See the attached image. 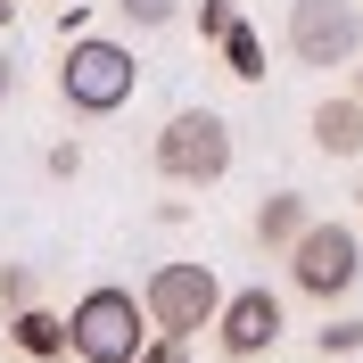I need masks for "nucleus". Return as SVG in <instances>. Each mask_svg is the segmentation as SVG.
<instances>
[{"label":"nucleus","mask_w":363,"mask_h":363,"mask_svg":"<svg viewBox=\"0 0 363 363\" xmlns=\"http://www.w3.org/2000/svg\"><path fill=\"white\" fill-rule=\"evenodd\" d=\"M133 91H140V67H133V50L116 42V33L67 42V58H58V99H67L74 116H116Z\"/></svg>","instance_id":"f257e3e1"},{"label":"nucleus","mask_w":363,"mask_h":363,"mask_svg":"<svg viewBox=\"0 0 363 363\" xmlns=\"http://www.w3.org/2000/svg\"><path fill=\"white\" fill-rule=\"evenodd\" d=\"M149 347V314L133 289H83L67 314V355L74 363H133Z\"/></svg>","instance_id":"f03ea898"},{"label":"nucleus","mask_w":363,"mask_h":363,"mask_svg":"<svg viewBox=\"0 0 363 363\" xmlns=\"http://www.w3.org/2000/svg\"><path fill=\"white\" fill-rule=\"evenodd\" d=\"M157 174L182 182V190L223 182V174H231V124H223L215 108H182V116H165V133H157Z\"/></svg>","instance_id":"7ed1b4c3"},{"label":"nucleus","mask_w":363,"mask_h":363,"mask_svg":"<svg viewBox=\"0 0 363 363\" xmlns=\"http://www.w3.org/2000/svg\"><path fill=\"white\" fill-rule=\"evenodd\" d=\"M215 306H223L215 264H157L149 289H140V314H149V330H165V339H199L206 322H215Z\"/></svg>","instance_id":"20e7f679"},{"label":"nucleus","mask_w":363,"mask_h":363,"mask_svg":"<svg viewBox=\"0 0 363 363\" xmlns=\"http://www.w3.org/2000/svg\"><path fill=\"white\" fill-rule=\"evenodd\" d=\"M281 256H289V281H297L306 297H322V306L347 297V289L363 281V240H355L347 223H306Z\"/></svg>","instance_id":"39448f33"},{"label":"nucleus","mask_w":363,"mask_h":363,"mask_svg":"<svg viewBox=\"0 0 363 363\" xmlns=\"http://www.w3.org/2000/svg\"><path fill=\"white\" fill-rule=\"evenodd\" d=\"M363 9L355 0H289V58L297 67H355Z\"/></svg>","instance_id":"423d86ee"},{"label":"nucleus","mask_w":363,"mask_h":363,"mask_svg":"<svg viewBox=\"0 0 363 363\" xmlns=\"http://www.w3.org/2000/svg\"><path fill=\"white\" fill-rule=\"evenodd\" d=\"M206 330H215V347H223L231 363H264L272 339H281V297H272V289H240V297L215 306Z\"/></svg>","instance_id":"0eeeda50"},{"label":"nucleus","mask_w":363,"mask_h":363,"mask_svg":"<svg viewBox=\"0 0 363 363\" xmlns=\"http://www.w3.org/2000/svg\"><path fill=\"white\" fill-rule=\"evenodd\" d=\"M314 149L322 157H363V99H322L314 108Z\"/></svg>","instance_id":"6e6552de"},{"label":"nucleus","mask_w":363,"mask_h":363,"mask_svg":"<svg viewBox=\"0 0 363 363\" xmlns=\"http://www.w3.org/2000/svg\"><path fill=\"white\" fill-rule=\"evenodd\" d=\"M9 339H17V347H25L33 363H58V355H67V314H42V306H17V314H9Z\"/></svg>","instance_id":"1a4fd4ad"},{"label":"nucleus","mask_w":363,"mask_h":363,"mask_svg":"<svg viewBox=\"0 0 363 363\" xmlns=\"http://www.w3.org/2000/svg\"><path fill=\"white\" fill-rule=\"evenodd\" d=\"M306 223H314V206L297 199V190H272V199L256 206V248H289Z\"/></svg>","instance_id":"9d476101"},{"label":"nucleus","mask_w":363,"mask_h":363,"mask_svg":"<svg viewBox=\"0 0 363 363\" xmlns=\"http://www.w3.org/2000/svg\"><path fill=\"white\" fill-rule=\"evenodd\" d=\"M215 42H223V67L240 74V83H264V33H256L248 17H231L223 33H215Z\"/></svg>","instance_id":"9b49d317"},{"label":"nucleus","mask_w":363,"mask_h":363,"mask_svg":"<svg viewBox=\"0 0 363 363\" xmlns=\"http://www.w3.org/2000/svg\"><path fill=\"white\" fill-rule=\"evenodd\" d=\"M33 306V264H0V314Z\"/></svg>","instance_id":"f8f14e48"},{"label":"nucleus","mask_w":363,"mask_h":363,"mask_svg":"<svg viewBox=\"0 0 363 363\" xmlns=\"http://www.w3.org/2000/svg\"><path fill=\"white\" fill-rule=\"evenodd\" d=\"M116 9H124L140 33H157V25H174V17H182V0H116Z\"/></svg>","instance_id":"ddd939ff"},{"label":"nucleus","mask_w":363,"mask_h":363,"mask_svg":"<svg viewBox=\"0 0 363 363\" xmlns=\"http://www.w3.org/2000/svg\"><path fill=\"white\" fill-rule=\"evenodd\" d=\"M322 355H363V322H330V330H314Z\"/></svg>","instance_id":"4468645a"},{"label":"nucleus","mask_w":363,"mask_h":363,"mask_svg":"<svg viewBox=\"0 0 363 363\" xmlns=\"http://www.w3.org/2000/svg\"><path fill=\"white\" fill-rule=\"evenodd\" d=\"M133 363H190V339H165V330H149V347H140Z\"/></svg>","instance_id":"2eb2a0df"},{"label":"nucleus","mask_w":363,"mask_h":363,"mask_svg":"<svg viewBox=\"0 0 363 363\" xmlns=\"http://www.w3.org/2000/svg\"><path fill=\"white\" fill-rule=\"evenodd\" d=\"M231 17H240V0H199V33H206V42H215Z\"/></svg>","instance_id":"dca6fc26"},{"label":"nucleus","mask_w":363,"mask_h":363,"mask_svg":"<svg viewBox=\"0 0 363 363\" xmlns=\"http://www.w3.org/2000/svg\"><path fill=\"white\" fill-rule=\"evenodd\" d=\"M9 17H17V0H0V25H9Z\"/></svg>","instance_id":"f3484780"},{"label":"nucleus","mask_w":363,"mask_h":363,"mask_svg":"<svg viewBox=\"0 0 363 363\" xmlns=\"http://www.w3.org/2000/svg\"><path fill=\"white\" fill-rule=\"evenodd\" d=\"M0 99H9V58H0Z\"/></svg>","instance_id":"a211bd4d"},{"label":"nucleus","mask_w":363,"mask_h":363,"mask_svg":"<svg viewBox=\"0 0 363 363\" xmlns=\"http://www.w3.org/2000/svg\"><path fill=\"white\" fill-rule=\"evenodd\" d=\"M355 99H363V67H355Z\"/></svg>","instance_id":"6ab92c4d"}]
</instances>
